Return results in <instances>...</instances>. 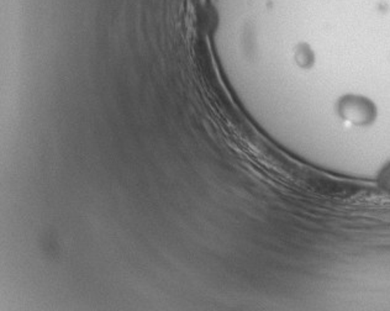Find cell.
I'll return each instance as SVG.
<instances>
[{
	"label": "cell",
	"instance_id": "obj_1",
	"mask_svg": "<svg viewBox=\"0 0 390 311\" xmlns=\"http://www.w3.org/2000/svg\"><path fill=\"white\" fill-rule=\"evenodd\" d=\"M345 118L354 123H363L373 118V109L369 104L359 99H347L341 107Z\"/></svg>",
	"mask_w": 390,
	"mask_h": 311
}]
</instances>
